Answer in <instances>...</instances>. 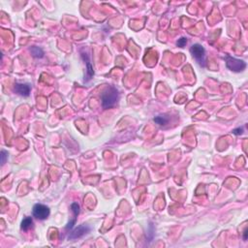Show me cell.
Returning a JSON list of instances; mask_svg holds the SVG:
<instances>
[{
  "mask_svg": "<svg viewBox=\"0 0 248 248\" xmlns=\"http://www.w3.org/2000/svg\"><path fill=\"white\" fill-rule=\"evenodd\" d=\"M225 61H226V65H227L228 69H230V70H232L234 72H241L246 67V64L243 60L236 59V58L232 57L230 55H227L225 57Z\"/></svg>",
  "mask_w": 248,
  "mask_h": 248,
  "instance_id": "obj_2",
  "label": "cell"
},
{
  "mask_svg": "<svg viewBox=\"0 0 248 248\" xmlns=\"http://www.w3.org/2000/svg\"><path fill=\"white\" fill-rule=\"evenodd\" d=\"M169 120H170V118L165 114H160L154 117V121L159 125H166L169 122Z\"/></svg>",
  "mask_w": 248,
  "mask_h": 248,
  "instance_id": "obj_8",
  "label": "cell"
},
{
  "mask_svg": "<svg viewBox=\"0 0 248 248\" xmlns=\"http://www.w3.org/2000/svg\"><path fill=\"white\" fill-rule=\"evenodd\" d=\"M30 90H31V88H30V85L27 84H18L17 83L15 84V91L19 94V95H22V96H29V94H30Z\"/></svg>",
  "mask_w": 248,
  "mask_h": 248,
  "instance_id": "obj_6",
  "label": "cell"
},
{
  "mask_svg": "<svg viewBox=\"0 0 248 248\" xmlns=\"http://www.w3.org/2000/svg\"><path fill=\"white\" fill-rule=\"evenodd\" d=\"M85 57H86L85 63L87 65V80H90L91 77L93 76V70H92V66L90 64V61H89V59H88V56L85 55Z\"/></svg>",
  "mask_w": 248,
  "mask_h": 248,
  "instance_id": "obj_10",
  "label": "cell"
},
{
  "mask_svg": "<svg viewBox=\"0 0 248 248\" xmlns=\"http://www.w3.org/2000/svg\"><path fill=\"white\" fill-rule=\"evenodd\" d=\"M243 239H244V240H247V229H245V231H244V236H243Z\"/></svg>",
  "mask_w": 248,
  "mask_h": 248,
  "instance_id": "obj_16",
  "label": "cell"
},
{
  "mask_svg": "<svg viewBox=\"0 0 248 248\" xmlns=\"http://www.w3.org/2000/svg\"><path fill=\"white\" fill-rule=\"evenodd\" d=\"M101 101L104 109L113 108L118 101V90L114 86L107 87L101 94Z\"/></svg>",
  "mask_w": 248,
  "mask_h": 248,
  "instance_id": "obj_1",
  "label": "cell"
},
{
  "mask_svg": "<svg viewBox=\"0 0 248 248\" xmlns=\"http://www.w3.org/2000/svg\"><path fill=\"white\" fill-rule=\"evenodd\" d=\"M8 157V153L5 151V150H2L1 151V164L4 165L5 162H6V158Z\"/></svg>",
  "mask_w": 248,
  "mask_h": 248,
  "instance_id": "obj_13",
  "label": "cell"
},
{
  "mask_svg": "<svg viewBox=\"0 0 248 248\" xmlns=\"http://www.w3.org/2000/svg\"><path fill=\"white\" fill-rule=\"evenodd\" d=\"M75 222H76V219H74V220L69 222L68 225H67V227H66V230H71V229H73V227L75 225Z\"/></svg>",
  "mask_w": 248,
  "mask_h": 248,
  "instance_id": "obj_14",
  "label": "cell"
},
{
  "mask_svg": "<svg viewBox=\"0 0 248 248\" xmlns=\"http://www.w3.org/2000/svg\"><path fill=\"white\" fill-rule=\"evenodd\" d=\"M30 52L32 53V55L34 57H37V58H42L44 56V52L43 49L40 48L39 47H32L30 48Z\"/></svg>",
  "mask_w": 248,
  "mask_h": 248,
  "instance_id": "obj_9",
  "label": "cell"
},
{
  "mask_svg": "<svg viewBox=\"0 0 248 248\" xmlns=\"http://www.w3.org/2000/svg\"><path fill=\"white\" fill-rule=\"evenodd\" d=\"M32 225H33V221H32L31 218L30 217H26L22 221L21 228H22V230H23V231H28L30 228H32Z\"/></svg>",
  "mask_w": 248,
  "mask_h": 248,
  "instance_id": "obj_7",
  "label": "cell"
},
{
  "mask_svg": "<svg viewBox=\"0 0 248 248\" xmlns=\"http://www.w3.org/2000/svg\"><path fill=\"white\" fill-rule=\"evenodd\" d=\"M71 210L74 213L75 216H78V214L80 213V205H78V203H73L71 205Z\"/></svg>",
  "mask_w": 248,
  "mask_h": 248,
  "instance_id": "obj_11",
  "label": "cell"
},
{
  "mask_svg": "<svg viewBox=\"0 0 248 248\" xmlns=\"http://www.w3.org/2000/svg\"><path fill=\"white\" fill-rule=\"evenodd\" d=\"M186 44H187V39L184 38V37H181L180 39H178V41L176 42L177 47H180V48H183V47H185Z\"/></svg>",
  "mask_w": 248,
  "mask_h": 248,
  "instance_id": "obj_12",
  "label": "cell"
},
{
  "mask_svg": "<svg viewBox=\"0 0 248 248\" xmlns=\"http://www.w3.org/2000/svg\"><path fill=\"white\" fill-rule=\"evenodd\" d=\"M33 215L39 220L47 219L49 215V208L45 205L37 204L33 207Z\"/></svg>",
  "mask_w": 248,
  "mask_h": 248,
  "instance_id": "obj_4",
  "label": "cell"
},
{
  "mask_svg": "<svg viewBox=\"0 0 248 248\" xmlns=\"http://www.w3.org/2000/svg\"><path fill=\"white\" fill-rule=\"evenodd\" d=\"M190 52L196 60L203 67L205 66V49L199 44H195L191 47Z\"/></svg>",
  "mask_w": 248,
  "mask_h": 248,
  "instance_id": "obj_3",
  "label": "cell"
},
{
  "mask_svg": "<svg viewBox=\"0 0 248 248\" xmlns=\"http://www.w3.org/2000/svg\"><path fill=\"white\" fill-rule=\"evenodd\" d=\"M90 230H91V228L89 227L88 225H81V226H78V228H76V229L70 234V235H69V239H70V240L80 239V237H82L83 235H84L87 233L90 232Z\"/></svg>",
  "mask_w": 248,
  "mask_h": 248,
  "instance_id": "obj_5",
  "label": "cell"
},
{
  "mask_svg": "<svg viewBox=\"0 0 248 248\" xmlns=\"http://www.w3.org/2000/svg\"><path fill=\"white\" fill-rule=\"evenodd\" d=\"M242 133H243V128H239V129L234 130V134H235V135H240Z\"/></svg>",
  "mask_w": 248,
  "mask_h": 248,
  "instance_id": "obj_15",
  "label": "cell"
}]
</instances>
